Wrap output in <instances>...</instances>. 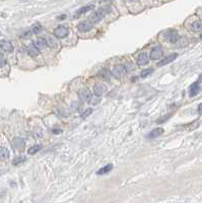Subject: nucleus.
Instances as JSON below:
<instances>
[{"mask_svg": "<svg viewBox=\"0 0 202 203\" xmlns=\"http://www.w3.org/2000/svg\"><path fill=\"white\" fill-rule=\"evenodd\" d=\"M108 12V10L106 8H101L99 10L95 11L94 13H92L89 15V21L92 24H98L104 18V16L106 15V13Z\"/></svg>", "mask_w": 202, "mask_h": 203, "instance_id": "f257e3e1", "label": "nucleus"}, {"mask_svg": "<svg viewBox=\"0 0 202 203\" xmlns=\"http://www.w3.org/2000/svg\"><path fill=\"white\" fill-rule=\"evenodd\" d=\"M68 33H69V31H68L67 27L64 26H59L54 30V36L56 37V38H59V39L66 38V37L68 36Z\"/></svg>", "mask_w": 202, "mask_h": 203, "instance_id": "f03ea898", "label": "nucleus"}, {"mask_svg": "<svg viewBox=\"0 0 202 203\" xmlns=\"http://www.w3.org/2000/svg\"><path fill=\"white\" fill-rule=\"evenodd\" d=\"M92 27H94V24H92L91 21L89 20H83L81 21V23L78 24V26H77V29H78V31H80V32H89Z\"/></svg>", "mask_w": 202, "mask_h": 203, "instance_id": "7ed1b4c3", "label": "nucleus"}, {"mask_svg": "<svg viewBox=\"0 0 202 203\" xmlns=\"http://www.w3.org/2000/svg\"><path fill=\"white\" fill-rule=\"evenodd\" d=\"M78 96H79V99L81 100V101L86 102V103L91 102V100H92V93L88 89H80L78 92Z\"/></svg>", "mask_w": 202, "mask_h": 203, "instance_id": "20e7f679", "label": "nucleus"}, {"mask_svg": "<svg viewBox=\"0 0 202 203\" xmlns=\"http://www.w3.org/2000/svg\"><path fill=\"white\" fill-rule=\"evenodd\" d=\"M148 61H150V57H148V55L145 52L140 53V54L137 56V58H136V63H137V65H139V66L147 64Z\"/></svg>", "mask_w": 202, "mask_h": 203, "instance_id": "39448f33", "label": "nucleus"}, {"mask_svg": "<svg viewBox=\"0 0 202 203\" xmlns=\"http://www.w3.org/2000/svg\"><path fill=\"white\" fill-rule=\"evenodd\" d=\"M161 56H163V49H161V46L154 47L153 49L151 50L150 52V58L153 59V60H157V59H161Z\"/></svg>", "mask_w": 202, "mask_h": 203, "instance_id": "423d86ee", "label": "nucleus"}, {"mask_svg": "<svg viewBox=\"0 0 202 203\" xmlns=\"http://www.w3.org/2000/svg\"><path fill=\"white\" fill-rule=\"evenodd\" d=\"M106 92H107V86H106L105 84H103V83H97V84H95V86H94V92H95L96 96H103Z\"/></svg>", "mask_w": 202, "mask_h": 203, "instance_id": "0eeeda50", "label": "nucleus"}, {"mask_svg": "<svg viewBox=\"0 0 202 203\" xmlns=\"http://www.w3.org/2000/svg\"><path fill=\"white\" fill-rule=\"evenodd\" d=\"M166 38H167V40L169 41L170 43L175 44V43H177L179 41L180 37H179V34L177 33L176 31H170L169 33H167Z\"/></svg>", "mask_w": 202, "mask_h": 203, "instance_id": "6e6552de", "label": "nucleus"}, {"mask_svg": "<svg viewBox=\"0 0 202 203\" xmlns=\"http://www.w3.org/2000/svg\"><path fill=\"white\" fill-rule=\"evenodd\" d=\"M178 57V54L177 53H173V54H171V55H169L168 57H166V58H164L163 60H161L160 62H158V66H164V65H168L169 63H171V62H173L175 59Z\"/></svg>", "mask_w": 202, "mask_h": 203, "instance_id": "1a4fd4ad", "label": "nucleus"}, {"mask_svg": "<svg viewBox=\"0 0 202 203\" xmlns=\"http://www.w3.org/2000/svg\"><path fill=\"white\" fill-rule=\"evenodd\" d=\"M33 44L38 50H45L48 46L47 41H46V39H43V38H39V39L35 40Z\"/></svg>", "mask_w": 202, "mask_h": 203, "instance_id": "9d476101", "label": "nucleus"}, {"mask_svg": "<svg viewBox=\"0 0 202 203\" xmlns=\"http://www.w3.org/2000/svg\"><path fill=\"white\" fill-rule=\"evenodd\" d=\"M112 72H113L115 76L120 77L126 73V67L124 66V65H117V66H115L113 68V71H112Z\"/></svg>", "mask_w": 202, "mask_h": 203, "instance_id": "9b49d317", "label": "nucleus"}, {"mask_svg": "<svg viewBox=\"0 0 202 203\" xmlns=\"http://www.w3.org/2000/svg\"><path fill=\"white\" fill-rule=\"evenodd\" d=\"M0 48L5 52L13 51V45H12L9 41H1V42H0Z\"/></svg>", "mask_w": 202, "mask_h": 203, "instance_id": "f8f14e48", "label": "nucleus"}, {"mask_svg": "<svg viewBox=\"0 0 202 203\" xmlns=\"http://www.w3.org/2000/svg\"><path fill=\"white\" fill-rule=\"evenodd\" d=\"M94 7H95V5H92V4H89V5H86V6H83V7L79 8L78 10H77V11L75 12L74 16H75V17H78L79 15H82V14L86 13V12L89 11V10H91V9H92Z\"/></svg>", "mask_w": 202, "mask_h": 203, "instance_id": "ddd939ff", "label": "nucleus"}, {"mask_svg": "<svg viewBox=\"0 0 202 203\" xmlns=\"http://www.w3.org/2000/svg\"><path fill=\"white\" fill-rule=\"evenodd\" d=\"M163 132H164V129H161V128H157V129L152 130L151 132H150V133L147 134L146 138H148V139H154V138H157V137L160 136L161 134H163Z\"/></svg>", "mask_w": 202, "mask_h": 203, "instance_id": "4468645a", "label": "nucleus"}, {"mask_svg": "<svg viewBox=\"0 0 202 203\" xmlns=\"http://www.w3.org/2000/svg\"><path fill=\"white\" fill-rule=\"evenodd\" d=\"M199 83H200V79L199 80H197L196 82H194L192 85L190 86V96H196L198 92H199V89H200V87H199Z\"/></svg>", "mask_w": 202, "mask_h": 203, "instance_id": "2eb2a0df", "label": "nucleus"}, {"mask_svg": "<svg viewBox=\"0 0 202 203\" xmlns=\"http://www.w3.org/2000/svg\"><path fill=\"white\" fill-rule=\"evenodd\" d=\"M12 145L17 149H23L24 146V141L20 138H14L12 140Z\"/></svg>", "mask_w": 202, "mask_h": 203, "instance_id": "dca6fc26", "label": "nucleus"}, {"mask_svg": "<svg viewBox=\"0 0 202 203\" xmlns=\"http://www.w3.org/2000/svg\"><path fill=\"white\" fill-rule=\"evenodd\" d=\"M27 52L32 57H37L39 55V50L34 46V44H31L30 46H27Z\"/></svg>", "mask_w": 202, "mask_h": 203, "instance_id": "f3484780", "label": "nucleus"}, {"mask_svg": "<svg viewBox=\"0 0 202 203\" xmlns=\"http://www.w3.org/2000/svg\"><path fill=\"white\" fill-rule=\"evenodd\" d=\"M9 158V151L6 147H3V146H0V160L4 161L7 160Z\"/></svg>", "mask_w": 202, "mask_h": 203, "instance_id": "a211bd4d", "label": "nucleus"}, {"mask_svg": "<svg viewBox=\"0 0 202 203\" xmlns=\"http://www.w3.org/2000/svg\"><path fill=\"white\" fill-rule=\"evenodd\" d=\"M191 29H192V31H194V32H199V31L202 30V21H200V20L195 21V23L192 24Z\"/></svg>", "mask_w": 202, "mask_h": 203, "instance_id": "6ab92c4d", "label": "nucleus"}, {"mask_svg": "<svg viewBox=\"0 0 202 203\" xmlns=\"http://www.w3.org/2000/svg\"><path fill=\"white\" fill-rule=\"evenodd\" d=\"M112 169H113V165H111V164H109V165H105L104 168H102L100 171L98 172V175H103V174H107V173H109Z\"/></svg>", "mask_w": 202, "mask_h": 203, "instance_id": "aec40b11", "label": "nucleus"}, {"mask_svg": "<svg viewBox=\"0 0 202 203\" xmlns=\"http://www.w3.org/2000/svg\"><path fill=\"white\" fill-rule=\"evenodd\" d=\"M24 161H26V157H23V155H20V157H16L15 158H13L12 164H13L14 165H17L23 164Z\"/></svg>", "mask_w": 202, "mask_h": 203, "instance_id": "412c9836", "label": "nucleus"}, {"mask_svg": "<svg viewBox=\"0 0 202 203\" xmlns=\"http://www.w3.org/2000/svg\"><path fill=\"white\" fill-rule=\"evenodd\" d=\"M41 149H42V145H34L27 150V152H29V154H35L36 152H38Z\"/></svg>", "mask_w": 202, "mask_h": 203, "instance_id": "4be33fe9", "label": "nucleus"}, {"mask_svg": "<svg viewBox=\"0 0 202 203\" xmlns=\"http://www.w3.org/2000/svg\"><path fill=\"white\" fill-rule=\"evenodd\" d=\"M152 71H153L152 68H146V69L142 70L141 73H140V77H142V78H145V77H147L148 75H150Z\"/></svg>", "mask_w": 202, "mask_h": 203, "instance_id": "5701e85b", "label": "nucleus"}, {"mask_svg": "<svg viewBox=\"0 0 202 203\" xmlns=\"http://www.w3.org/2000/svg\"><path fill=\"white\" fill-rule=\"evenodd\" d=\"M43 31V27L40 24H36L35 26L33 27V33L38 35V34H41Z\"/></svg>", "mask_w": 202, "mask_h": 203, "instance_id": "b1692460", "label": "nucleus"}, {"mask_svg": "<svg viewBox=\"0 0 202 203\" xmlns=\"http://www.w3.org/2000/svg\"><path fill=\"white\" fill-rule=\"evenodd\" d=\"M5 63H6V61H5L4 56H3V54H1V53H0V67L4 66Z\"/></svg>", "mask_w": 202, "mask_h": 203, "instance_id": "393cba45", "label": "nucleus"}, {"mask_svg": "<svg viewBox=\"0 0 202 203\" xmlns=\"http://www.w3.org/2000/svg\"><path fill=\"white\" fill-rule=\"evenodd\" d=\"M92 109H88V110H86V111L85 112V113H83V115H82L81 117H82V118H85V117H88V115L92 113Z\"/></svg>", "mask_w": 202, "mask_h": 203, "instance_id": "a878e982", "label": "nucleus"}, {"mask_svg": "<svg viewBox=\"0 0 202 203\" xmlns=\"http://www.w3.org/2000/svg\"><path fill=\"white\" fill-rule=\"evenodd\" d=\"M198 113H202V104H200L199 106H198Z\"/></svg>", "mask_w": 202, "mask_h": 203, "instance_id": "bb28decb", "label": "nucleus"}]
</instances>
